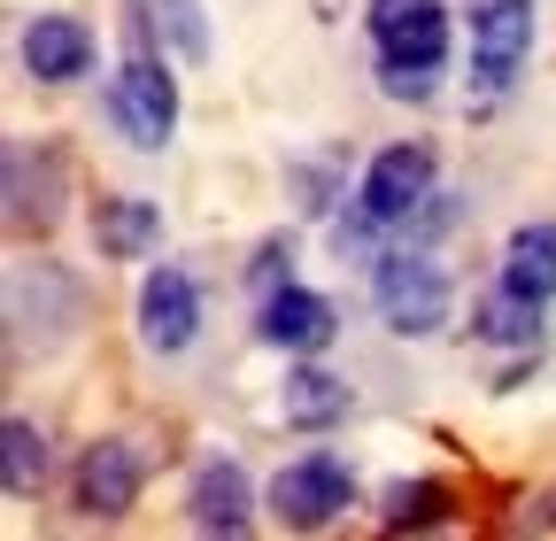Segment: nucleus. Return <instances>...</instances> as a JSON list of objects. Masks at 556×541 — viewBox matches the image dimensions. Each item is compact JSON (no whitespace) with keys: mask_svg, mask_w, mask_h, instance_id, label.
<instances>
[{"mask_svg":"<svg viewBox=\"0 0 556 541\" xmlns=\"http://www.w3.org/2000/svg\"><path fill=\"white\" fill-rule=\"evenodd\" d=\"M86 325V279L70 263L39 255V263H16L9 270V349L16 356H54L70 332Z\"/></svg>","mask_w":556,"mask_h":541,"instance_id":"obj_2","label":"nucleus"},{"mask_svg":"<svg viewBox=\"0 0 556 541\" xmlns=\"http://www.w3.org/2000/svg\"><path fill=\"white\" fill-rule=\"evenodd\" d=\"M155 32L186 62H208V16H201V0H155Z\"/></svg>","mask_w":556,"mask_h":541,"instance_id":"obj_20","label":"nucleus"},{"mask_svg":"<svg viewBox=\"0 0 556 541\" xmlns=\"http://www.w3.org/2000/svg\"><path fill=\"white\" fill-rule=\"evenodd\" d=\"M62 193H70V155L54 140H9V225L47 232L62 217Z\"/></svg>","mask_w":556,"mask_h":541,"instance_id":"obj_10","label":"nucleus"},{"mask_svg":"<svg viewBox=\"0 0 556 541\" xmlns=\"http://www.w3.org/2000/svg\"><path fill=\"white\" fill-rule=\"evenodd\" d=\"M139 341H148V356H186L201 341V287L178 263H155L139 279Z\"/></svg>","mask_w":556,"mask_h":541,"instance_id":"obj_9","label":"nucleus"},{"mask_svg":"<svg viewBox=\"0 0 556 541\" xmlns=\"http://www.w3.org/2000/svg\"><path fill=\"white\" fill-rule=\"evenodd\" d=\"M495 287H510V294H526V302H548V294H556V217H541V225H518V232H510Z\"/></svg>","mask_w":556,"mask_h":541,"instance_id":"obj_16","label":"nucleus"},{"mask_svg":"<svg viewBox=\"0 0 556 541\" xmlns=\"http://www.w3.org/2000/svg\"><path fill=\"white\" fill-rule=\"evenodd\" d=\"M371 302L387 317V332L402 341H433L456 310V287L433 255H371Z\"/></svg>","mask_w":556,"mask_h":541,"instance_id":"obj_4","label":"nucleus"},{"mask_svg":"<svg viewBox=\"0 0 556 541\" xmlns=\"http://www.w3.org/2000/svg\"><path fill=\"white\" fill-rule=\"evenodd\" d=\"M186 526H193V533H225V541H240V533L255 526V480H248L240 456H208V464L193 471Z\"/></svg>","mask_w":556,"mask_h":541,"instance_id":"obj_11","label":"nucleus"},{"mask_svg":"<svg viewBox=\"0 0 556 541\" xmlns=\"http://www.w3.org/2000/svg\"><path fill=\"white\" fill-rule=\"evenodd\" d=\"M541 310L548 302H526V294L495 287V294L471 310V341H486V349H533L541 341Z\"/></svg>","mask_w":556,"mask_h":541,"instance_id":"obj_17","label":"nucleus"},{"mask_svg":"<svg viewBox=\"0 0 556 541\" xmlns=\"http://www.w3.org/2000/svg\"><path fill=\"white\" fill-rule=\"evenodd\" d=\"M109 124H116V140L139 148V155H163L170 148V131H178V78H170V62L155 47H131L116 62V78H109Z\"/></svg>","mask_w":556,"mask_h":541,"instance_id":"obj_3","label":"nucleus"},{"mask_svg":"<svg viewBox=\"0 0 556 541\" xmlns=\"http://www.w3.org/2000/svg\"><path fill=\"white\" fill-rule=\"evenodd\" d=\"M448 511H456V495H448L441 480H394V488L379 495V526H387V533H426V526H448Z\"/></svg>","mask_w":556,"mask_h":541,"instance_id":"obj_18","label":"nucleus"},{"mask_svg":"<svg viewBox=\"0 0 556 541\" xmlns=\"http://www.w3.org/2000/svg\"><path fill=\"white\" fill-rule=\"evenodd\" d=\"M287 263H294V240H263L255 263H248V279L255 287H287Z\"/></svg>","mask_w":556,"mask_h":541,"instance_id":"obj_22","label":"nucleus"},{"mask_svg":"<svg viewBox=\"0 0 556 541\" xmlns=\"http://www.w3.org/2000/svg\"><path fill=\"white\" fill-rule=\"evenodd\" d=\"M139 488H148V456H139V441H124V433L93 441V449L78 456V480H70V495H78V511H86V518H101V526L131 518Z\"/></svg>","mask_w":556,"mask_h":541,"instance_id":"obj_8","label":"nucleus"},{"mask_svg":"<svg viewBox=\"0 0 556 541\" xmlns=\"http://www.w3.org/2000/svg\"><path fill=\"white\" fill-rule=\"evenodd\" d=\"M348 411H356V387L340 372H325V364H302V372H287V387H278V418L294 433H332V426H348Z\"/></svg>","mask_w":556,"mask_h":541,"instance_id":"obj_14","label":"nucleus"},{"mask_svg":"<svg viewBox=\"0 0 556 541\" xmlns=\"http://www.w3.org/2000/svg\"><path fill=\"white\" fill-rule=\"evenodd\" d=\"M332 332H340V317H332L325 294H309V287H294V279L263 294V317H255V341H263V349L317 356V349H332Z\"/></svg>","mask_w":556,"mask_h":541,"instance_id":"obj_13","label":"nucleus"},{"mask_svg":"<svg viewBox=\"0 0 556 541\" xmlns=\"http://www.w3.org/2000/svg\"><path fill=\"white\" fill-rule=\"evenodd\" d=\"M433 193H441V163H433V148H426V140H394V148H379V155L364 163L356 210L379 217V225H409Z\"/></svg>","mask_w":556,"mask_h":541,"instance_id":"obj_6","label":"nucleus"},{"mask_svg":"<svg viewBox=\"0 0 556 541\" xmlns=\"http://www.w3.org/2000/svg\"><path fill=\"white\" fill-rule=\"evenodd\" d=\"M93 248L109 263H139V255H155L163 248V210L148 193H101L93 201Z\"/></svg>","mask_w":556,"mask_h":541,"instance_id":"obj_15","label":"nucleus"},{"mask_svg":"<svg viewBox=\"0 0 556 541\" xmlns=\"http://www.w3.org/2000/svg\"><path fill=\"white\" fill-rule=\"evenodd\" d=\"M526 54H533V0H479L471 9V86L510 93Z\"/></svg>","mask_w":556,"mask_h":541,"instance_id":"obj_7","label":"nucleus"},{"mask_svg":"<svg viewBox=\"0 0 556 541\" xmlns=\"http://www.w3.org/2000/svg\"><path fill=\"white\" fill-rule=\"evenodd\" d=\"M0 449H9V456H0V480H9V495L16 503H31L39 488H47V433L31 426V418H9V426H0Z\"/></svg>","mask_w":556,"mask_h":541,"instance_id":"obj_19","label":"nucleus"},{"mask_svg":"<svg viewBox=\"0 0 556 541\" xmlns=\"http://www.w3.org/2000/svg\"><path fill=\"white\" fill-rule=\"evenodd\" d=\"M348 503H356V471H348L340 449H309L294 464H278V480H270V518L294 526V533L332 526Z\"/></svg>","mask_w":556,"mask_h":541,"instance_id":"obj_5","label":"nucleus"},{"mask_svg":"<svg viewBox=\"0 0 556 541\" xmlns=\"http://www.w3.org/2000/svg\"><path fill=\"white\" fill-rule=\"evenodd\" d=\"M294 186H302V210L325 217L332 201H340V155L332 163H294Z\"/></svg>","mask_w":556,"mask_h":541,"instance_id":"obj_21","label":"nucleus"},{"mask_svg":"<svg viewBox=\"0 0 556 541\" xmlns=\"http://www.w3.org/2000/svg\"><path fill=\"white\" fill-rule=\"evenodd\" d=\"M16 54H24V78L31 86H78L93 71V32L78 16H62V9H39L24 24V47Z\"/></svg>","mask_w":556,"mask_h":541,"instance_id":"obj_12","label":"nucleus"},{"mask_svg":"<svg viewBox=\"0 0 556 541\" xmlns=\"http://www.w3.org/2000/svg\"><path fill=\"white\" fill-rule=\"evenodd\" d=\"M364 32L379 39V93L387 101H433L448 62V9L441 0H371Z\"/></svg>","mask_w":556,"mask_h":541,"instance_id":"obj_1","label":"nucleus"}]
</instances>
